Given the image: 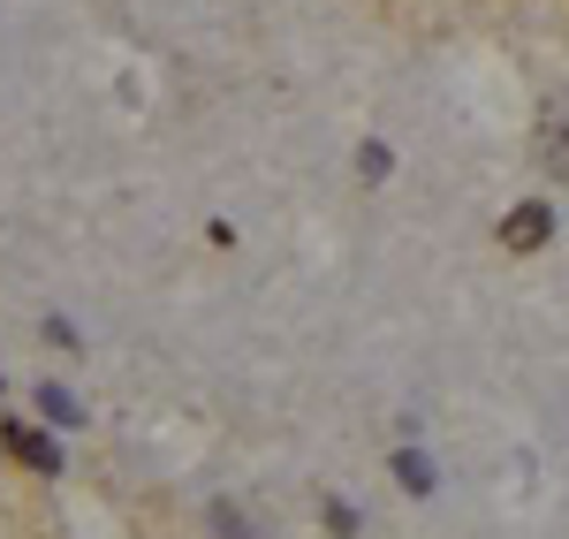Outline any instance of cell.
<instances>
[{
    "mask_svg": "<svg viewBox=\"0 0 569 539\" xmlns=\"http://www.w3.org/2000/svg\"><path fill=\"white\" fill-rule=\"evenodd\" d=\"M357 176H365V182H388L395 176V152L380 144V137H372V144H357Z\"/></svg>",
    "mask_w": 569,
    "mask_h": 539,
    "instance_id": "obj_5",
    "label": "cell"
},
{
    "mask_svg": "<svg viewBox=\"0 0 569 539\" xmlns=\"http://www.w3.org/2000/svg\"><path fill=\"white\" fill-rule=\"evenodd\" d=\"M501 243H509V251H547V243H555V206H539V198L509 206V213H501Z\"/></svg>",
    "mask_w": 569,
    "mask_h": 539,
    "instance_id": "obj_2",
    "label": "cell"
},
{
    "mask_svg": "<svg viewBox=\"0 0 569 539\" xmlns=\"http://www.w3.org/2000/svg\"><path fill=\"white\" fill-rule=\"evenodd\" d=\"M213 525H220V532H228V539H251V532H243V517H236L228 501H220V509H213Z\"/></svg>",
    "mask_w": 569,
    "mask_h": 539,
    "instance_id": "obj_7",
    "label": "cell"
},
{
    "mask_svg": "<svg viewBox=\"0 0 569 539\" xmlns=\"http://www.w3.org/2000/svg\"><path fill=\"white\" fill-rule=\"evenodd\" d=\"M433 456H418V449H395V487H402V495H433Z\"/></svg>",
    "mask_w": 569,
    "mask_h": 539,
    "instance_id": "obj_3",
    "label": "cell"
},
{
    "mask_svg": "<svg viewBox=\"0 0 569 539\" xmlns=\"http://www.w3.org/2000/svg\"><path fill=\"white\" fill-rule=\"evenodd\" d=\"M0 449L16 456L23 471H39V479H53V471H61V449H53V433L23 426V418H8V426H0Z\"/></svg>",
    "mask_w": 569,
    "mask_h": 539,
    "instance_id": "obj_1",
    "label": "cell"
},
{
    "mask_svg": "<svg viewBox=\"0 0 569 539\" xmlns=\"http://www.w3.org/2000/svg\"><path fill=\"white\" fill-rule=\"evenodd\" d=\"M319 525H327L335 539H357V509H350V501H335V495H327V501H319Z\"/></svg>",
    "mask_w": 569,
    "mask_h": 539,
    "instance_id": "obj_6",
    "label": "cell"
},
{
    "mask_svg": "<svg viewBox=\"0 0 569 539\" xmlns=\"http://www.w3.org/2000/svg\"><path fill=\"white\" fill-rule=\"evenodd\" d=\"M39 410L53 418V426H61V433H69V426H84V403H77L69 388H39Z\"/></svg>",
    "mask_w": 569,
    "mask_h": 539,
    "instance_id": "obj_4",
    "label": "cell"
}]
</instances>
